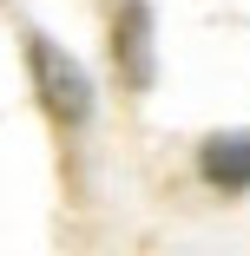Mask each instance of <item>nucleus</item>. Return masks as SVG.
<instances>
[{
  "instance_id": "f257e3e1",
  "label": "nucleus",
  "mask_w": 250,
  "mask_h": 256,
  "mask_svg": "<svg viewBox=\"0 0 250 256\" xmlns=\"http://www.w3.org/2000/svg\"><path fill=\"white\" fill-rule=\"evenodd\" d=\"M27 72H33V98L46 106V118H53L60 132H79L86 118H92V86H86V72H79V60L73 53H60L53 40H27Z\"/></svg>"
},
{
  "instance_id": "f03ea898",
  "label": "nucleus",
  "mask_w": 250,
  "mask_h": 256,
  "mask_svg": "<svg viewBox=\"0 0 250 256\" xmlns=\"http://www.w3.org/2000/svg\"><path fill=\"white\" fill-rule=\"evenodd\" d=\"M112 72L125 92L152 86V7L145 0H125L119 20H112Z\"/></svg>"
},
{
  "instance_id": "7ed1b4c3",
  "label": "nucleus",
  "mask_w": 250,
  "mask_h": 256,
  "mask_svg": "<svg viewBox=\"0 0 250 256\" xmlns=\"http://www.w3.org/2000/svg\"><path fill=\"white\" fill-rule=\"evenodd\" d=\"M197 171H204V184L224 190V197L250 190V132H211L197 144Z\"/></svg>"
}]
</instances>
